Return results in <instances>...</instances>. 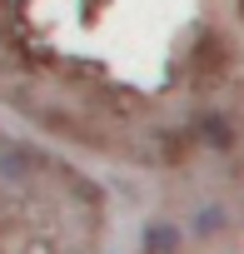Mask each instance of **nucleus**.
Segmentation results:
<instances>
[{
	"label": "nucleus",
	"instance_id": "nucleus-1",
	"mask_svg": "<svg viewBox=\"0 0 244 254\" xmlns=\"http://www.w3.org/2000/svg\"><path fill=\"white\" fill-rule=\"evenodd\" d=\"M194 140L209 145V150H234L239 130H234V120H229L224 110H204V115L194 120Z\"/></svg>",
	"mask_w": 244,
	"mask_h": 254
},
{
	"label": "nucleus",
	"instance_id": "nucleus-2",
	"mask_svg": "<svg viewBox=\"0 0 244 254\" xmlns=\"http://www.w3.org/2000/svg\"><path fill=\"white\" fill-rule=\"evenodd\" d=\"M140 244H145V254H180L184 249V229L170 224V219H150L145 234H140Z\"/></svg>",
	"mask_w": 244,
	"mask_h": 254
},
{
	"label": "nucleus",
	"instance_id": "nucleus-3",
	"mask_svg": "<svg viewBox=\"0 0 244 254\" xmlns=\"http://www.w3.org/2000/svg\"><path fill=\"white\" fill-rule=\"evenodd\" d=\"M224 219H229V214H224V204H204V209L194 214V239L219 234V229H224Z\"/></svg>",
	"mask_w": 244,
	"mask_h": 254
},
{
	"label": "nucleus",
	"instance_id": "nucleus-4",
	"mask_svg": "<svg viewBox=\"0 0 244 254\" xmlns=\"http://www.w3.org/2000/svg\"><path fill=\"white\" fill-rule=\"evenodd\" d=\"M30 170H35V155L30 150H5V155H0V175H5V180H20Z\"/></svg>",
	"mask_w": 244,
	"mask_h": 254
}]
</instances>
